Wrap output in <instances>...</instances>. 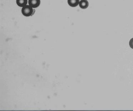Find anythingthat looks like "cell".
<instances>
[{
  "label": "cell",
  "instance_id": "5",
  "mask_svg": "<svg viewBox=\"0 0 133 111\" xmlns=\"http://www.w3.org/2000/svg\"><path fill=\"white\" fill-rule=\"evenodd\" d=\"M17 4L20 7H24L28 3L27 0H17Z\"/></svg>",
  "mask_w": 133,
  "mask_h": 111
},
{
  "label": "cell",
  "instance_id": "3",
  "mask_svg": "<svg viewBox=\"0 0 133 111\" xmlns=\"http://www.w3.org/2000/svg\"><path fill=\"white\" fill-rule=\"evenodd\" d=\"M89 3L87 0H81L80 2L79 5L82 9H85L88 8Z\"/></svg>",
  "mask_w": 133,
  "mask_h": 111
},
{
  "label": "cell",
  "instance_id": "4",
  "mask_svg": "<svg viewBox=\"0 0 133 111\" xmlns=\"http://www.w3.org/2000/svg\"><path fill=\"white\" fill-rule=\"evenodd\" d=\"M79 0H68V3L69 5L72 7H76L79 3Z\"/></svg>",
  "mask_w": 133,
  "mask_h": 111
},
{
  "label": "cell",
  "instance_id": "1",
  "mask_svg": "<svg viewBox=\"0 0 133 111\" xmlns=\"http://www.w3.org/2000/svg\"><path fill=\"white\" fill-rule=\"evenodd\" d=\"M35 12V9L29 5H26L23 7L22 12L23 15L25 17H30L34 15Z\"/></svg>",
  "mask_w": 133,
  "mask_h": 111
},
{
  "label": "cell",
  "instance_id": "6",
  "mask_svg": "<svg viewBox=\"0 0 133 111\" xmlns=\"http://www.w3.org/2000/svg\"><path fill=\"white\" fill-rule=\"evenodd\" d=\"M129 45L132 49H133V38L130 40L129 42Z\"/></svg>",
  "mask_w": 133,
  "mask_h": 111
},
{
  "label": "cell",
  "instance_id": "2",
  "mask_svg": "<svg viewBox=\"0 0 133 111\" xmlns=\"http://www.w3.org/2000/svg\"><path fill=\"white\" fill-rule=\"evenodd\" d=\"M29 5L33 8H36L39 6L41 3L40 0H29Z\"/></svg>",
  "mask_w": 133,
  "mask_h": 111
}]
</instances>
